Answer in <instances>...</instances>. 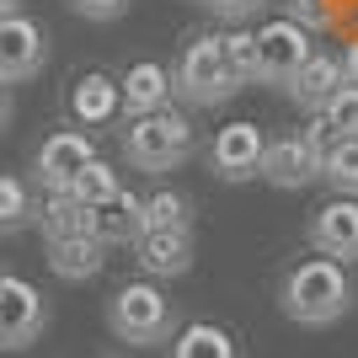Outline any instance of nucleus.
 Segmentation results:
<instances>
[{"instance_id": "nucleus-1", "label": "nucleus", "mask_w": 358, "mask_h": 358, "mask_svg": "<svg viewBox=\"0 0 358 358\" xmlns=\"http://www.w3.org/2000/svg\"><path fill=\"white\" fill-rule=\"evenodd\" d=\"M278 305L294 327H331L353 305V273L348 262H331V257H305L284 273Z\"/></svg>"}, {"instance_id": "nucleus-2", "label": "nucleus", "mask_w": 358, "mask_h": 358, "mask_svg": "<svg viewBox=\"0 0 358 358\" xmlns=\"http://www.w3.org/2000/svg\"><path fill=\"white\" fill-rule=\"evenodd\" d=\"M193 123L187 113L177 107H161V113H139L129 118L123 129V161L134 166V171H150V177H161V171H177L187 155H193Z\"/></svg>"}, {"instance_id": "nucleus-3", "label": "nucleus", "mask_w": 358, "mask_h": 358, "mask_svg": "<svg viewBox=\"0 0 358 358\" xmlns=\"http://www.w3.org/2000/svg\"><path fill=\"white\" fill-rule=\"evenodd\" d=\"M107 327L129 348H155L177 331V310H171V299L161 294L155 278H134L107 299Z\"/></svg>"}, {"instance_id": "nucleus-4", "label": "nucleus", "mask_w": 358, "mask_h": 358, "mask_svg": "<svg viewBox=\"0 0 358 358\" xmlns=\"http://www.w3.org/2000/svg\"><path fill=\"white\" fill-rule=\"evenodd\" d=\"M171 91H177L187 107H220L241 91V80L224 64V43L220 32H198L182 43V59L171 70Z\"/></svg>"}, {"instance_id": "nucleus-5", "label": "nucleus", "mask_w": 358, "mask_h": 358, "mask_svg": "<svg viewBox=\"0 0 358 358\" xmlns=\"http://www.w3.org/2000/svg\"><path fill=\"white\" fill-rule=\"evenodd\" d=\"M321 161H327V129L321 123H310L305 134H278L262 150V182L299 193V187L321 182Z\"/></svg>"}, {"instance_id": "nucleus-6", "label": "nucleus", "mask_w": 358, "mask_h": 358, "mask_svg": "<svg viewBox=\"0 0 358 358\" xmlns=\"http://www.w3.org/2000/svg\"><path fill=\"white\" fill-rule=\"evenodd\" d=\"M310 54H315L310 32L299 27V22H289V16H273V22L257 27V80H262V86L284 91Z\"/></svg>"}, {"instance_id": "nucleus-7", "label": "nucleus", "mask_w": 358, "mask_h": 358, "mask_svg": "<svg viewBox=\"0 0 358 358\" xmlns=\"http://www.w3.org/2000/svg\"><path fill=\"white\" fill-rule=\"evenodd\" d=\"M262 150H268V134L257 123L236 118V123H220L203 150V161L220 182H257L262 177Z\"/></svg>"}, {"instance_id": "nucleus-8", "label": "nucleus", "mask_w": 358, "mask_h": 358, "mask_svg": "<svg viewBox=\"0 0 358 358\" xmlns=\"http://www.w3.org/2000/svg\"><path fill=\"white\" fill-rule=\"evenodd\" d=\"M48 299L27 278H0V353H22L43 337Z\"/></svg>"}, {"instance_id": "nucleus-9", "label": "nucleus", "mask_w": 358, "mask_h": 358, "mask_svg": "<svg viewBox=\"0 0 358 358\" xmlns=\"http://www.w3.org/2000/svg\"><path fill=\"white\" fill-rule=\"evenodd\" d=\"M86 161H96V145H91L86 129H54L43 145L32 150V182L43 193H70V182L80 177Z\"/></svg>"}, {"instance_id": "nucleus-10", "label": "nucleus", "mask_w": 358, "mask_h": 358, "mask_svg": "<svg viewBox=\"0 0 358 358\" xmlns=\"http://www.w3.org/2000/svg\"><path fill=\"white\" fill-rule=\"evenodd\" d=\"M305 241H310L315 257H331V262H358V203L353 198H331L310 214L305 224Z\"/></svg>"}, {"instance_id": "nucleus-11", "label": "nucleus", "mask_w": 358, "mask_h": 358, "mask_svg": "<svg viewBox=\"0 0 358 358\" xmlns=\"http://www.w3.org/2000/svg\"><path fill=\"white\" fill-rule=\"evenodd\" d=\"M134 252H139V268L145 278H182V273L193 268V224H166V230H145L134 236Z\"/></svg>"}, {"instance_id": "nucleus-12", "label": "nucleus", "mask_w": 358, "mask_h": 358, "mask_svg": "<svg viewBox=\"0 0 358 358\" xmlns=\"http://www.w3.org/2000/svg\"><path fill=\"white\" fill-rule=\"evenodd\" d=\"M48 59V32L32 22V16H11L0 27V80H32Z\"/></svg>"}, {"instance_id": "nucleus-13", "label": "nucleus", "mask_w": 358, "mask_h": 358, "mask_svg": "<svg viewBox=\"0 0 358 358\" xmlns=\"http://www.w3.org/2000/svg\"><path fill=\"white\" fill-rule=\"evenodd\" d=\"M348 86V64H343V54H321V48H315L310 59L299 64L294 70V80H289V102L299 107V113H321V107L331 102V96H337V91Z\"/></svg>"}, {"instance_id": "nucleus-14", "label": "nucleus", "mask_w": 358, "mask_h": 358, "mask_svg": "<svg viewBox=\"0 0 358 358\" xmlns=\"http://www.w3.org/2000/svg\"><path fill=\"white\" fill-rule=\"evenodd\" d=\"M118 96H123V113L129 118H139V113H161V107H171V70L155 59H134L129 70L118 75Z\"/></svg>"}, {"instance_id": "nucleus-15", "label": "nucleus", "mask_w": 358, "mask_h": 358, "mask_svg": "<svg viewBox=\"0 0 358 358\" xmlns=\"http://www.w3.org/2000/svg\"><path fill=\"white\" fill-rule=\"evenodd\" d=\"M118 113H123V96H118V80H113V75L91 70L70 86V118L80 123V129H107Z\"/></svg>"}, {"instance_id": "nucleus-16", "label": "nucleus", "mask_w": 358, "mask_h": 358, "mask_svg": "<svg viewBox=\"0 0 358 358\" xmlns=\"http://www.w3.org/2000/svg\"><path fill=\"white\" fill-rule=\"evenodd\" d=\"M86 236H96L102 246H123V241H134L139 236V193L118 187L113 198L91 203V209H86Z\"/></svg>"}, {"instance_id": "nucleus-17", "label": "nucleus", "mask_w": 358, "mask_h": 358, "mask_svg": "<svg viewBox=\"0 0 358 358\" xmlns=\"http://www.w3.org/2000/svg\"><path fill=\"white\" fill-rule=\"evenodd\" d=\"M107 262V246L96 236H59L48 241V268H54V278H64V284H86V278H96Z\"/></svg>"}, {"instance_id": "nucleus-18", "label": "nucleus", "mask_w": 358, "mask_h": 358, "mask_svg": "<svg viewBox=\"0 0 358 358\" xmlns=\"http://www.w3.org/2000/svg\"><path fill=\"white\" fill-rule=\"evenodd\" d=\"M166 358H241V343L220 321H193V327H182L171 337V353Z\"/></svg>"}, {"instance_id": "nucleus-19", "label": "nucleus", "mask_w": 358, "mask_h": 358, "mask_svg": "<svg viewBox=\"0 0 358 358\" xmlns=\"http://www.w3.org/2000/svg\"><path fill=\"white\" fill-rule=\"evenodd\" d=\"M166 224H193V198L177 187H155L150 198H139V236L166 230Z\"/></svg>"}, {"instance_id": "nucleus-20", "label": "nucleus", "mask_w": 358, "mask_h": 358, "mask_svg": "<svg viewBox=\"0 0 358 358\" xmlns=\"http://www.w3.org/2000/svg\"><path fill=\"white\" fill-rule=\"evenodd\" d=\"M38 230H43V241L80 236V230H86V203H75L70 193H48L43 209H38Z\"/></svg>"}, {"instance_id": "nucleus-21", "label": "nucleus", "mask_w": 358, "mask_h": 358, "mask_svg": "<svg viewBox=\"0 0 358 358\" xmlns=\"http://www.w3.org/2000/svg\"><path fill=\"white\" fill-rule=\"evenodd\" d=\"M321 177H327L337 193L358 198V139H331L327 161H321Z\"/></svg>"}, {"instance_id": "nucleus-22", "label": "nucleus", "mask_w": 358, "mask_h": 358, "mask_svg": "<svg viewBox=\"0 0 358 358\" xmlns=\"http://www.w3.org/2000/svg\"><path fill=\"white\" fill-rule=\"evenodd\" d=\"M118 187H123V182H118V171H113V161H102V155H96V161H86V166H80V177L70 182V198L91 209V203L113 198Z\"/></svg>"}, {"instance_id": "nucleus-23", "label": "nucleus", "mask_w": 358, "mask_h": 358, "mask_svg": "<svg viewBox=\"0 0 358 358\" xmlns=\"http://www.w3.org/2000/svg\"><path fill=\"white\" fill-rule=\"evenodd\" d=\"M315 123L327 129V139H358V86H353V80L315 113Z\"/></svg>"}, {"instance_id": "nucleus-24", "label": "nucleus", "mask_w": 358, "mask_h": 358, "mask_svg": "<svg viewBox=\"0 0 358 358\" xmlns=\"http://www.w3.org/2000/svg\"><path fill=\"white\" fill-rule=\"evenodd\" d=\"M220 43H224V64H230V75H236L241 86H257V32L230 27V32H220Z\"/></svg>"}, {"instance_id": "nucleus-25", "label": "nucleus", "mask_w": 358, "mask_h": 358, "mask_svg": "<svg viewBox=\"0 0 358 358\" xmlns=\"http://www.w3.org/2000/svg\"><path fill=\"white\" fill-rule=\"evenodd\" d=\"M27 220H38L27 182L22 177H0V230H22Z\"/></svg>"}, {"instance_id": "nucleus-26", "label": "nucleus", "mask_w": 358, "mask_h": 358, "mask_svg": "<svg viewBox=\"0 0 358 358\" xmlns=\"http://www.w3.org/2000/svg\"><path fill=\"white\" fill-rule=\"evenodd\" d=\"M284 16L299 22L305 32H327L331 16H337V6H331V0H284Z\"/></svg>"}, {"instance_id": "nucleus-27", "label": "nucleus", "mask_w": 358, "mask_h": 358, "mask_svg": "<svg viewBox=\"0 0 358 358\" xmlns=\"http://www.w3.org/2000/svg\"><path fill=\"white\" fill-rule=\"evenodd\" d=\"M75 16H86V22H118L129 11V0H70Z\"/></svg>"}, {"instance_id": "nucleus-28", "label": "nucleus", "mask_w": 358, "mask_h": 358, "mask_svg": "<svg viewBox=\"0 0 358 358\" xmlns=\"http://www.w3.org/2000/svg\"><path fill=\"white\" fill-rule=\"evenodd\" d=\"M203 6H209L220 22H236V27H241V22H246V16H257L268 0H203Z\"/></svg>"}, {"instance_id": "nucleus-29", "label": "nucleus", "mask_w": 358, "mask_h": 358, "mask_svg": "<svg viewBox=\"0 0 358 358\" xmlns=\"http://www.w3.org/2000/svg\"><path fill=\"white\" fill-rule=\"evenodd\" d=\"M11 123V80H0V129Z\"/></svg>"}, {"instance_id": "nucleus-30", "label": "nucleus", "mask_w": 358, "mask_h": 358, "mask_svg": "<svg viewBox=\"0 0 358 358\" xmlns=\"http://www.w3.org/2000/svg\"><path fill=\"white\" fill-rule=\"evenodd\" d=\"M343 64H348V80H353V86H358V38H353V43H348V54H343Z\"/></svg>"}, {"instance_id": "nucleus-31", "label": "nucleus", "mask_w": 358, "mask_h": 358, "mask_svg": "<svg viewBox=\"0 0 358 358\" xmlns=\"http://www.w3.org/2000/svg\"><path fill=\"white\" fill-rule=\"evenodd\" d=\"M11 16H22V0H0V27H6Z\"/></svg>"}, {"instance_id": "nucleus-32", "label": "nucleus", "mask_w": 358, "mask_h": 358, "mask_svg": "<svg viewBox=\"0 0 358 358\" xmlns=\"http://www.w3.org/2000/svg\"><path fill=\"white\" fill-rule=\"evenodd\" d=\"M0 278H6V273H0Z\"/></svg>"}]
</instances>
